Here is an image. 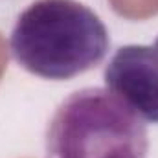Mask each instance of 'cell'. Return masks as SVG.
I'll list each match as a JSON object with an SVG mask.
<instances>
[{
  "label": "cell",
  "mask_w": 158,
  "mask_h": 158,
  "mask_svg": "<svg viewBox=\"0 0 158 158\" xmlns=\"http://www.w3.org/2000/svg\"><path fill=\"white\" fill-rule=\"evenodd\" d=\"M145 121L107 88L72 92L46 129V158H147Z\"/></svg>",
  "instance_id": "2"
},
{
  "label": "cell",
  "mask_w": 158,
  "mask_h": 158,
  "mask_svg": "<svg viewBox=\"0 0 158 158\" xmlns=\"http://www.w3.org/2000/svg\"><path fill=\"white\" fill-rule=\"evenodd\" d=\"M153 46H155V50H156V52H158V39L155 40V44H153Z\"/></svg>",
  "instance_id": "4"
},
{
  "label": "cell",
  "mask_w": 158,
  "mask_h": 158,
  "mask_svg": "<svg viewBox=\"0 0 158 158\" xmlns=\"http://www.w3.org/2000/svg\"><path fill=\"white\" fill-rule=\"evenodd\" d=\"M105 88L145 123H158V52L155 46L127 44L116 50L103 72Z\"/></svg>",
  "instance_id": "3"
},
{
  "label": "cell",
  "mask_w": 158,
  "mask_h": 158,
  "mask_svg": "<svg viewBox=\"0 0 158 158\" xmlns=\"http://www.w3.org/2000/svg\"><path fill=\"white\" fill-rule=\"evenodd\" d=\"M9 48L26 72L64 81L101 64L110 37L103 20L77 0H35L19 15Z\"/></svg>",
  "instance_id": "1"
}]
</instances>
